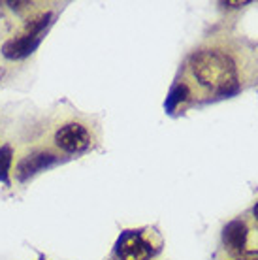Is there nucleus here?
<instances>
[{
  "label": "nucleus",
  "instance_id": "f257e3e1",
  "mask_svg": "<svg viewBox=\"0 0 258 260\" xmlns=\"http://www.w3.org/2000/svg\"><path fill=\"white\" fill-rule=\"evenodd\" d=\"M188 74L209 100L232 98L241 91L238 64L230 53L219 47H202L190 53Z\"/></svg>",
  "mask_w": 258,
  "mask_h": 260
},
{
  "label": "nucleus",
  "instance_id": "f03ea898",
  "mask_svg": "<svg viewBox=\"0 0 258 260\" xmlns=\"http://www.w3.org/2000/svg\"><path fill=\"white\" fill-rule=\"evenodd\" d=\"M162 245V236L155 228H128L119 234L113 253L117 260H153L160 254Z\"/></svg>",
  "mask_w": 258,
  "mask_h": 260
},
{
  "label": "nucleus",
  "instance_id": "7ed1b4c3",
  "mask_svg": "<svg viewBox=\"0 0 258 260\" xmlns=\"http://www.w3.org/2000/svg\"><path fill=\"white\" fill-rule=\"evenodd\" d=\"M55 145L66 155H83L92 145V134L83 123H66L55 132Z\"/></svg>",
  "mask_w": 258,
  "mask_h": 260
},
{
  "label": "nucleus",
  "instance_id": "20e7f679",
  "mask_svg": "<svg viewBox=\"0 0 258 260\" xmlns=\"http://www.w3.org/2000/svg\"><path fill=\"white\" fill-rule=\"evenodd\" d=\"M64 162V158L51 149H34L28 155H25L19 162L15 164V179L19 183H28L33 177L53 168L57 164Z\"/></svg>",
  "mask_w": 258,
  "mask_h": 260
},
{
  "label": "nucleus",
  "instance_id": "39448f33",
  "mask_svg": "<svg viewBox=\"0 0 258 260\" xmlns=\"http://www.w3.org/2000/svg\"><path fill=\"white\" fill-rule=\"evenodd\" d=\"M222 247L228 253L230 258H239L241 254H245L249 249V241H251V228L243 219H232L226 222L222 228Z\"/></svg>",
  "mask_w": 258,
  "mask_h": 260
},
{
  "label": "nucleus",
  "instance_id": "423d86ee",
  "mask_svg": "<svg viewBox=\"0 0 258 260\" xmlns=\"http://www.w3.org/2000/svg\"><path fill=\"white\" fill-rule=\"evenodd\" d=\"M42 42H44V36L17 34L15 38H10L2 44L0 53H2V57L8 60H23V59H26V57H30V55L40 47Z\"/></svg>",
  "mask_w": 258,
  "mask_h": 260
},
{
  "label": "nucleus",
  "instance_id": "0eeeda50",
  "mask_svg": "<svg viewBox=\"0 0 258 260\" xmlns=\"http://www.w3.org/2000/svg\"><path fill=\"white\" fill-rule=\"evenodd\" d=\"M190 98H192L190 85H188L187 81L179 79V81H175V83L170 87L168 94H166V100H164V110H166V113L174 115L175 111L179 110V108H183Z\"/></svg>",
  "mask_w": 258,
  "mask_h": 260
},
{
  "label": "nucleus",
  "instance_id": "6e6552de",
  "mask_svg": "<svg viewBox=\"0 0 258 260\" xmlns=\"http://www.w3.org/2000/svg\"><path fill=\"white\" fill-rule=\"evenodd\" d=\"M53 19H55V13L53 12L34 13V15H30V17L25 21L21 34H28V36H44L45 38V34H47V30H49V26L53 25Z\"/></svg>",
  "mask_w": 258,
  "mask_h": 260
},
{
  "label": "nucleus",
  "instance_id": "1a4fd4ad",
  "mask_svg": "<svg viewBox=\"0 0 258 260\" xmlns=\"http://www.w3.org/2000/svg\"><path fill=\"white\" fill-rule=\"evenodd\" d=\"M12 164H13V147L10 143L0 145V183L12 187Z\"/></svg>",
  "mask_w": 258,
  "mask_h": 260
},
{
  "label": "nucleus",
  "instance_id": "9d476101",
  "mask_svg": "<svg viewBox=\"0 0 258 260\" xmlns=\"http://www.w3.org/2000/svg\"><path fill=\"white\" fill-rule=\"evenodd\" d=\"M8 6L12 8L15 13H21V15H23V13L30 12L33 2H26V0H15V2H13V0H10V2H8Z\"/></svg>",
  "mask_w": 258,
  "mask_h": 260
},
{
  "label": "nucleus",
  "instance_id": "9b49d317",
  "mask_svg": "<svg viewBox=\"0 0 258 260\" xmlns=\"http://www.w3.org/2000/svg\"><path fill=\"white\" fill-rule=\"evenodd\" d=\"M232 260H258V249H251L245 254H241L239 258H232Z\"/></svg>",
  "mask_w": 258,
  "mask_h": 260
},
{
  "label": "nucleus",
  "instance_id": "f8f14e48",
  "mask_svg": "<svg viewBox=\"0 0 258 260\" xmlns=\"http://www.w3.org/2000/svg\"><path fill=\"white\" fill-rule=\"evenodd\" d=\"M249 4H251L249 0H245V2H222V6H226V8H236V10H238V8H243V6H249Z\"/></svg>",
  "mask_w": 258,
  "mask_h": 260
},
{
  "label": "nucleus",
  "instance_id": "ddd939ff",
  "mask_svg": "<svg viewBox=\"0 0 258 260\" xmlns=\"http://www.w3.org/2000/svg\"><path fill=\"white\" fill-rule=\"evenodd\" d=\"M252 217H254V221L258 222V202L254 204V206H252Z\"/></svg>",
  "mask_w": 258,
  "mask_h": 260
},
{
  "label": "nucleus",
  "instance_id": "4468645a",
  "mask_svg": "<svg viewBox=\"0 0 258 260\" xmlns=\"http://www.w3.org/2000/svg\"><path fill=\"white\" fill-rule=\"evenodd\" d=\"M4 74H6V70H4V68H0V79L4 78Z\"/></svg>",
  "mask_w": 258,
  "mask_h": 260
},
{
  "label": "nucleus",
  "instance_id": "2eb2a0df",
  "mask_svg": "<svg viewBox=\"0 0 258 260\" xmlns=\"http://www.w3.org/2000/svg\"><path fill=\"white\" fill-rule=\"evenodd\" d=\"M38 260H45V256H44V254H40V258Z\"/></svg>",
  "mask_w": 258,
  "mask_h": 260
}]
</instances>
